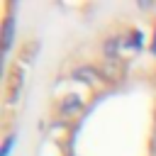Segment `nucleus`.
<instances>
[{
  "label": "nucleus",
  "mask_w": 156,
  "mask_h": 156,
  "mask_svg": "<svg viewBox=\"0 0 156 156\" xmlns=\"http://www.w3.org/2000/svg\"><path fill=\"white\" fill-rule=\"evenodd\" d=\"M78 107H80V98H78V95H68V98L61 102V112H63V115H68L71 110H78Z\"/></svg>",
  "instance_id": "nucleus-1"
},
{
  "label": "nucleus",
  "mask_w": 156,
  "mask_h": 156,
  "mask_svg": "<svg viewBox=\"0 0 156 156\" xmlns=\"http://www.w3.org/2000/svg\"><path fill=\"white\" fill-rule=\"evenodd\" d=\"M73 76H76L78 80H85V83H93V80H98V76H95V71H93V68H78Z\"/></svg>",
  "instance_id": "nucleus-3"
},
{
  "label": "nucleus",
  "mask_w": 156,
  "mask_h": 156,
  "mask_svg": "<svg viewBox=\"0 0 156 156\" xmlns=\"http://www.w3.org/2000/svg\"><path fill=\"white\" fill-rule=\"evenodd\" d=\"M12 144H15V136H7V139H5V144H2L0 156H7V154H10V149H12Z\"/></svg>",
  "instance_id": "nucleus-4"
},
{
  "label": "nucleus",
  "mask_w": 156,
  "mask_h": 156,
  "mask_svg": "<svg viewBox=\"0 0 156 156\" xmlns=\"http://www.w3.org/2000/svg\"><path fill=\"white\" fill-rule=\"evenodd\" d=\"M12 20H7L5 22V27H2V51H7L10 49V44H12Z\"/></svg>",
  "instance_id": "nucleus-2"
}]
</instances>
